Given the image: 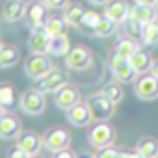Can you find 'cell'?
Returning a JSON list of instances; mask_svg holds the SVG:
<instances>
[{"label":"cell","mask_w":158,"mask_h":158,"mask_svg":"<svg viewBox=\"0 0 158 158\" xmlns=\"http://www.w3.org/2000/svg\"><path fill=\"white\" fill-rule=\"evenodd\" d=\"M115 139V130L112 125H108L106 121H97V125L91 127L89 134H88V141L93 149L101 151L108 145H112Z\"/></svg>","instance_id":"obj_1"},{"label":"cell","mask_w":158,"mask_h":158,"mask_svg":"<svg viewBox=\"0 0 158 158\" xmlns=\"http://www.w3.org/2000/svg\"><path fill=\"white\" fill-rule=\"evenodd\" d=\"M88 106H89V112H91V119L95 123L97 121H108L115 112V104L108 97H104L102 93L91 95L88 99Z\"/></svg>","instance_id":"obj_2"},{"label":"cell","mask_w":158,"mask_h":158,"mask_svg":"<svg viewBox=\"0 0 158 158\" xmlns=\"http://www.w3.org/2000/svg\"><path fill=\"white\" fill-rule=\"evenodd\" d=\"M110 69H112L114 78H115L117 82H121V84H132L136 80V74L138 73L130 65L128 58H123V56H119V54L114 52L112 58H110Z\"/></svg>","instance_id":"obj_3"},{"label":"cell","mask_w":158,"mask_h":158,"mask_svg":"<svg viewBox=\"0 0 158 158\" xmlns=\"http://www.w3.org/2000/svg\"><path fill=\"white\" fill-rule=\"evenodd\" d=\"M21 110L28 115H39L45 112V93L39 91L37 88H30L21 95Z\"/></svg>","instance_id":"obj_4"},{"label":"cell","mask_w":158,"mask_h":158,"mask_svg":"<svg viewBox=\"0 0 158 158\" xmlns=\"http://www.w3.org/2000/svg\"><path fill=\"white\" fill-rule=\"evenodd\" d=\"M52 69H54V65L47 54H32L24 63V74L28 78H32V80H39V78H43Z\"/></svg>","instance_id":"obj_5"},{"label":"cell","mask_w":158,"mask_h":158,"mask_svg":"<svg viewBox=\"0 0 158 158\" xmlns=\"http://www.w3.org/2000/svg\"><path fill=\"white\" fill-rule=\"evenodd\" d=\"M48 6L43 2H30L28 8H26V13H24V23L26 26L34 32V30H39V28H45L47 21H48Z\"/></svg>","instance_id":"obj_6"},{"label":"cell","mask_w":158,"mask_h":158,"mask_svg":"<svg viewBox=\"0 0 158 158\" xmlns=\"http://www.w3.org/2000/svg\"><path fill=\"white\" fill-rule=\"evenodd\" d=\"M43 143H45V149L54 154L58 151L69 149V145H71V134L65 128L54 127V128L47 130V134L43 136Z\"/></svg>","instance_id":"obj_7"},{"label":"cell","mask_w":158,"mask_h":158,"mask_svg":"<svg viewBox=\"0 0 158 158\" xmlns=\"http://www.w3.org/2000/svg\"><path fill=\"white\" fill-rule=\"evenodd\" d=\"M91 50L88 47H74L65 56V65L73 71H84L91 65Z\"/></svg>","instance_id":"obj_8"},{"label":"cell","mask_w":158,"mask_h":158,"mask_svg":"<svg viewBox=\"0 0 158 158\" xmlns=\"http://www.w3.org/2000/svg\"><path fill=\"white\" fill-rule=\"evenodd\" d=\"M134 93L139 101H154L158 99V78L151 73L141 78H138V82L134 86Z\"/></svg>","instance_id":"obj_9"},{"label":"cell","mask_w":158,"mask_h":158,"mask_svg":"<svg viewBox=\"0 0 158 158\" xmlns=\"http://www.w3.org/2000/svg\"><path fill=\"white\" fill-rule=\"evenodd\" d=\"M37 82V89L43 91V93H56L58 89H61L63 86H67V74L63 71H58V69H52L50 73H47L43 78H39Z\"/></svg>","instance_id":"obj_10"},{"label":"cell","mask_w":158,"mask_h":158,"mask_svg":"<svg viewBox=\"0 0 158 158\" xmlns=\"http://www.w3.org/2000/svg\"><path fill=\"white\" fill-rule=\"evenodd\" d=\"M80 102V93H78V89L76 88H71L69 84L67 86H63L61 89H58L56 93H54V104H56V108H60V110H69V108H73L74 104H78Z\"/></svg>","instance_id":"obj_11"},{"label":"cell","mask_w":158,"mask_h":158,"mask_svg":"<svg viewBox=\"0 0 158 158\" xmlns=\"http://www.w3.org/2000/svg\"><path fill=\"white\" fill-rule=\"evenodd\" d=\"M17 143L28 152V156H37L39 151L43 149V136H39L37 132L34 130H26V132H21L17 136Z\"/></svg>","instance_id":"obj_12"},{"label":"cell","mask_w":158,"mask_h":158,"mask_svg":"<svg viewBox=\"0 0 158 158\" xmlns=\"http://www.w3.org/2000/svg\"><path fill=\"white\" fill-rule=\"evenodd\" d=\"M67 121L73 127H86V125H89L93 119H91V112H89L88 102H78L73 108H69L67 110Z\"/></svg>","instance_id":"obj_13"},{"label":"cell","mask_w":158,"mask_h":158,"mask_svg":"<svg viewBox=\"0 0 158 158\" xmlns=\"http://www.w3.org/2000/svg\"><path fill=\"white\" fill-rule=\"evenodd\" d=\"M21 132H23V125L15 115L4 114L0 117V138L2 139H15Z\"/></svg>","instance_id":"obj_14"},{"label":"cell","mask_w":158,"mask_h":158,"mask_svg":"<svg viewBox=\"0 0 158 158\" xmlns=\"http://www.w3.org/2000/svg\"><path fill=\"white\" fill-rule=\"evenodd\" d=\"M48 43H50V34L45 28H39L32 32L28 39V48L32 54H48Z\"/></svg>","instance_id":"obj_15"},{"label":"cell","mask_w":158,"mask_h":158,"mask_svg":"<svg viewBox=\"0 0 158 158\" xmlns=\"http://www.w3.org/2000/svg\"><path fill=\"white\" fill-rule=\"evenodd\" d=\"M28 4L24 0H6V4L2 8V15L8 23H17L24 17Z\"/></svg>","instance_id":"obj_16"},{"label":"cell","mask_w":158,"mask_h":158,"mask_svg":"<svg viewBox=\"0 0 158 158\" xmlns=\"http://www.w3.org/2000/svg\"><path fill=\"white\" fill-rule=\"evenodd\" d=\"M104 15L110 17L112 21H115L117 24H123L127 21V17L130 15V6H128L127 0H114L112 4L106 6Z\"/></svg>","instance_id":"obj_17"},{"label":"cell","mask_w":158,"mask_h":158,"mask_svg":"<svg viewBox=\"0 0 158 158\" xmlns=\"http://www.w3.org/2000/svg\"><path fill=\"white\" fill-rule=\"evenodd\" d=\"M128 60H130V65L134 67V71L138 74H143V73H147V71L152 69V56H151V52L147 48L139 47Z\"/></svg>","instance_id":"obj_18"},{"label":"cell","mask_w":158,"mask_h":158,"mask_svg":"<svg viewBox=\"0 0 158 158\" xmlns=\"http://www.w3.org/2000/svg\"><path fill=\"white\" fill-rule=\"evenodd\" d=\"M130 15H132V17H136V19L145 26V24H149V23L156 21L158 11L154 10V6H147V4H138V2H136V4L130 8Z\"/></svg>","instance_id":"obj_19"},{"label":"cell","mask_w":158,"mask_h":158,"mask_svg":"<svg viewBox=\"0 0 158 158\" xmlns=\"http://www.w3.org/2000/svg\"><path fill=\"white\" fill-rule=\"evenodd\" d=\"M69 50H71V45H69V39H67L65 34L50 35V43H48V54L50 56L61 58V56H67Z\"/></svg>","instance_id":"obj_20"},{"label":"cell","mask_w":158,"mask_h":158,"mask_svg":"<svg viewBox=\"0 0 158 158\" xmlns=\"http://www.w3.org/2000/svg\"><path fill=\"white\" fill-rule=\"evenodd\" d=\"M84 15H86V10H84V6L82 4H71V6H67L65 8V11H63V19H65V23L69 24V26H80L82 24V19H84Z\"/></svg>","instance_id":"obj_21"},{"label":"cell","mask_w":158,"mask_h":158,"mask_svg":"<svg viewBox=\"0 0 158 158\" xmlns=\"http://www.w3.org/2000/svg\"><path fill=\"white\" fill-rule=\"evenodd\" d=\"M21 58V50L15 45H4L0 50V69L13 67Z\"/></svg>","instance_id":"obj_22"},{"label":"cell","mask_w":158,"mask_h":158,"mask_svg":"<svg viewBox=\"0 0 158 158\" xmlns=\"http://www.w3.org/2000/svg\"><path fill=\"white\" fill-rule=\"evenodd\" d=\"M136 149H138L139 156H143V158H156L158 156V139H154L151 136H143L138 141Z\"/></svg>","instance_id":"obj_23"},{"label":"cell","mask_w":158,"mask_h":158,"mask_svg":"<svg viewBox=\"0 0 158 158\" xmlns=\"http://www.w3.org/2000/svg\"><path fill=\"white\" fill-rule=\"evenodd\" d=\"M0 106L6 112L17 106V91L11 84H0Z\"/></svg>","instance_id":"obj_24"},{"label":"cell","mask_w":158,"mask_h":158,"mask_svg":"<svg viewBox=\"0 0 158 158\" xmlns=\"http://www.w3.org/2000/svg\"><path fill=\"white\" fill-rule=\"evenodd\" d=\"M139 48V45L136 43V39L134 37H130V35H125V37H121L119 41H117V45H115V54H119V56H123V58H130L136 50Z\"/></svg>","instance_id":"obj_25"},{"label":"cell","mask_w":158,"mask_h":158,"mask_svg":"<svg viewBox=\"0 0 158 158\" xmlns=\"http://www.w3.org/2000/svg\"><path fill=\"white\" fill-rule=\"evenodd\" d=\"M115 28H117V23L104 15V17H101V21H99V24L95 26L93 34H95L97 37H110V35H114Z\"/></svg>","instance_id":"obj_26"},{"label":"cell","mask_w":158,"mask_h":158,"mask_svg":"<svg viewBox=\"0 0 158 158\" xmlns=\"http://www.w3.org/2000/svg\"><path fill=\"white\" fill-rule=\"evenodd\" d=\"M121 82H110V84H106V86H102V89H101V93L104 95V97H108L114 104H119L121 101H123V97H125V93H123V89H121V86H119Z\"/></svg>","instance_id":"obj_27"},{"label":"cell","mask_w":158,"mask_h":158,"mask_svg":"<svg viewBox=\"0 0 158 158\" xmlns=\"http://www.w3.org/2000/svg\"><path fill=\"white\" fill-rule=\"evenodd\" d=\"M65 28H67V23L63 17H48L47 24H45V30L50 34V35H60V34H65Z\"/></svg>","instance_id":"obj_28"},{"label":"cell","mask_w":158,"mask_h":158,"mask_svg":"<svg viewBox=\"0 0 158 158\" xmlns=\"http://www.w3.org/2000/svg\"><path fill=\"white\" fill-rule=\"evenodd\" d=\"M123 26H125V32H127V35H130V37H141V34H143V24L136 19V17H132V15H128L127 17V21L123 23Z\"/></svg>","instance_id":"obj_29"},{"label":"cell","mask_w":158,"mask_h":158,"mask_svg":"<svg viewBox=\"0 0 158 158\" xmlns=\"http://www.w3.org/2000/svg\"><path fill=\"white\" fill-rule=\"evenodd\" d=\"M141 39L145 45H156L158 43V21H152V23L143 26Z\"/></svg>","instance_id":"obj_30"},{"label":"cell","mask_w":158,"mask_h":158,"mask_svg":"<svg viewBox=\"0 0 158 158\" xmlns=\"http://www.w3.org/2000/svg\"><path fill=\"white\" fill-rule=\"evenodd\" d=\"M99 21H101V15H99V13H95V11H86V15H84L80 26H82L84 30H88V32H93L95 26L99 24Z\"/></svg>","instance_id":"obj_31"},{"label":"cell","mask_w":158,"mask_h":158,"mask_svg":"<svg viewBox=\"0 0 158 158\" xmlns=\"http://www.w3.org/2000/svg\"><path fill=\"white\" fill-rule=\"evenodd\" d=\"M121 154H123V152L117 151V149H114L112 145H108V147H104V149L99 151V156H101V158H119Z\"/></svg>","instance_id":"obj_32"},{"label":"cell","mask_w":158,"mask_h":158,"mask_svg":"<svg viewBox=\"0 0 158 158\" xmlns=\"http://www.w3.org/2000/svg\"><path fill=\"white\" fill-rule=\"evenodd\" d=\"M8 156H10V158H28V152H26V151L17 143L15 147H11V149H10Z\"/></svg>","instance_id":"obj_33"},{"label":"cell","mask_w":158,"mask_h":158,"mask_svg":"<svg viewBox=\"0 0 158 158\" xmlns=\"http://www.w3.org/2000/svg\"><path fill=\"white\" fill-rule=\"evenodd\" d=\"M43 2H45L50 10H65L69 0H43Z\"/></svg>","instance_id":"obj_34"},{"label":"cell","mask_w":158,"mask_h":158,"mask_svg":"<svg viewBox=\"0 0 158 158\" xmlns=\"http://www.w3.org/2000/svg\"><path fill=\"white\" fill-rule=\"evenodd\" d=\"M54 156H58V158H74V154L69 151V149H63V151H58V152H54Z\"/></svg>","instance_id":"obj_35"},{"label":"cell","mask_w":158,"mask_h":158,"mask_svg":"<svg viewBox=\"0 0 158 158\" xmlns=\"http://www.w3.org/2000/svg\"><path fill=\"white\" fill-rule=\"evenodd\" d=\"M88 2H89L91 6H104V4L110 2V0H88Z\"/></svg>","instance_id":"obj_36"},{"label":"cell","mask_w":158,"mask_h":158,"mask_svg":"<svg viewBox=\"0 0 158 158\" xmlns=\"http://www.w3.org/2000/svg\"><path fill=\"white\" fill-rule=\"evenodd\" d=\"M138 4H147V6H156L158 0H136Z\"/></svg>","instance_id":"obj_37"},{"label":"cell","mask_w":158,"mask_h":158,"mask_svg":"<svg viewBox=\"0 0 158 158\" xmlns=\"http://www.w3.org/2000/svg\"><path fill=\"white\" fill-rule=\"evenodd\" d=\"M151 73H152V74L158 78V61H156V63H152V69H151Z\"/></svg>","instance_id":"obj_38"},{"label":"cell","mask_w":158,"mask_h":158,"mask_svg":"<svg viewBox=\"0 0 158 158\" xmlns=\"http://www.w3.org/2000/svg\"><path fill=\"white\" fill-rule=\"evenodd\" d=\"M4 114H6V110H4V108H2V106H0V117H2V115H4Z\"/></svg>","instance_id":"obj_39"},{"label":"cell","mask_w":158,"mask_h":158,"mask_svg":"<svg viewBox=\"0 0 158 158\" xmlns=\"http://www.w3.org/2000/svg\"><path fill=\"white\" fill-rule=\"evenodd\" d=\"M2 47H4V43H2V41H0V50H2Z\"/></svg>","instance_id":"obj_40"},{"label":"cell","mask_w":158,"mask_h":158,"mask_svg":"<svg viewBox=\"0 0 158 158\" xmlns=\"http://www.w3.org/2000/svg\"><path fill=\"white\" fill-rule=\"evenodd\" d=\"M156 11H158V4H156Z\"/></svg>","instance_id":"obj_41"}]
</instances>
